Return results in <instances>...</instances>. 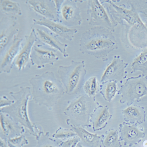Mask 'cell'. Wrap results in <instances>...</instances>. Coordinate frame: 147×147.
I'll list each match as a JSON object with an SVG mask.
<instances>
[{"mask_svg":"<svg viewBox=\"0 0 147 147\" xmlns=\"http://www.w3.org/2000/svg\"><path fill=\"white\" fill-rule=\"evenodd\" d=\"M26 42L23 48L20 50L14 65L19 70H22L27 67L28 63L30 61V55L34 44L38 40L35 29L32 28L29 35H26Z\"/></svg>","mask_w":147,"mask_h":147,"instance_id":"15","label":"cell"},{"mask_svg":"<svg viewBox=\"0 0 147 147\" xmlns=\"http://www.w3.org/2000/svg\"><path fill=\"white\" fill-rule=\"evenodd\" d=\"M0 7L1 11L7 15H22L19 3L10 0H1Z\"/></svg>","mask_w":147,"mask_h":147,"instance_id":"24","label":"cell"},{"mask_svg":"<svg viewBox=\"0 0 147 147\" xmlns=\"http://www.w3.org/2000/svg\"><path fill=\"white\" fill-rule=\"evenodd\" d=\"M99 84L96 76H92L83 84V89L85 93L89 97H93L98 93Z\"/></svg>","mask_w":147,"mask_h":147,"instance_id":"26","label":"cell"},{"mask_svg":"<svg viewBox=\"0 0 147 147\" xmlns=\"http://www.w3.org/2000/svg\"><path fill=\"white\" fill-rule=\"evenodd\" d=\"M23 39L16 35L1 63V72L10 73L18 54Z\"/></svg>","mask_w":147,"mask_h":147,"instance_id":"17","label":"cell"},{"mask_svg":"<svg viewBox=\"0 0 147 147\" xmlns=\"http://www.w3.org/2000/svg\"><path fill=\"white\" fill-rule=\"evenodd\" d=\"M59 16V22H63L66 26L80 25L82 17L80 8L74 1H54Z\"/></svg>","mask_w":147,"mask_h":147,"instance_id":"7","label":"cell"},{"mask_svg":"<svg viewBox=\"0 0 147 147\" xmlns=\"http://www.w3.org/2000/svg\"><path fill=\"white\" fill-rule=\"evenodd\" d=\"M86 96H81L72 102L65 109V114L75 122L77 126H86L94 110L92 109L93 101Z\"/></svg>","mask_w":147,"mask_h":147,"instance_id":"5","label":"cell"},{"mask_svg":"<svg viewBox=\"0 0 147 147\" xmlns=\"http://www.w3.org/2000/svg\"><path fill=\"white\" fill-rule=\"evenodd\" d=\"M121 103L130 105L134 101L140 99L147 94V84L146 77L140 75L129 78L121 87Z\"/></svg>","mask_w":147,"mask_h":147,"instance_id":"6","label":"cell"},{"mask_svg":"<svg viewBox=\"0 0 147 147\" xmlns=\"http://www.w3.org/2000/svg\"><path fill=\"white\" fill-rule=\"evenodd\" d=\"M34 24L47 28L52 33L65 39L71 41L74 37L76 34L78 32L76 29L69 28L63 24L50 20L45 18L39 20H33Z\"/></svg>","mask_w":147,"mask_h":147,"instance_id":"13","label":"cell"},{"mask_svg":"<svg viewBox=\"0 0 147 147\" xmlns=\"http://www.w3.org/2000/svg\"><path fill=\"white\" fill-rule=\"evenodd\" d=\"M36 147H61L56 142L51 139H43Z\"/></svg>","mask_w":147,"mask_h":147,"instance_id":"31","label":"cell"},{"mask_svg":"<svg viewBox=\"0 0 147 147\" xmlns=\"http://www.w3.org/2000/svg\"><path fill=\"white\" fill-rule=\"evenodd\" d=\"M145 133L134 125L123 123L120 125L121 139L125 145L132 146L138 143Z\"/></svg>","mask_w":147,"mask_h":147,"instance_id":"19","label":"cell"},{"mask_svg":"<svg viewBox=\"0 0 147 147\" xmlns=\"http://www.w3.org/2000/svg\"><path fill=\"white\" fill-rule=\"evenodd\" d=\"M1 138L7 140L23 134L24 127L13 120L8 114L1 112Z\"/></svg>","mask_w":147,"mask_h":147,"instance_id":"16","label":"cell"},{"mask_svg":"<svg viewBox=\"0 0 147 147\" xmlns=\"http://www.w3.org/2000/svg\"><path fill=\"white\" fill-rule=\"evenodd\" d=\"M14 102V101L9 100L5 96H2L0 100V108L1 109L5 107L9 106L12 105Z\"/></svg>","mask_w":147,"mask_h":147,"instance_id":"32","label":"cell"},{"mask_svg":"<svg viewBox=\"0 0 147 147\" xmlns=\"http://www.w3.org/2000/svg\"><path fill=\"white\" fill-rule=\"evenodd\" d=\"M80 142V138L78 136H76L61 142L60 145L61 147H77Z\"/></svg>","mask_w":147,"mask_h":147,"instance_id":"30","label":"cell"},{"mask_svg":"<svg viewBox=\"0 0 147 147\" xmlns=\"http://www.w3.org/2000/svg\"><path fill=\"white\" fill-rule=\"evenodd\" d=\"M86 72L83 61L72 60L69 65L59 67L57 74L68 95L76 93L80 89Z\"/></svg>","mask_w":147,"mask_h":147,"instance_id":"4","label":"cell"},{"mask_svg":"<svg viewBox=\"0 0 147 147\" xmlns=\"http://www.w3.org/2000/svg\"><path fill=\"white\" fill-rule=\"evenodd\" d=\"M113 7L111 11L116 20H125L133 28V32L143 33L147 35V28L140 20L137 9L134 5H132L131 10H127L120 6L116 5L111 1H106Z\"/></svg>","mask_w":147,"mask_h":147,"instance_id":"9","label":"cell"},{"mask_svg":"<svg viewBox=\"0 0 147 147\" xmlns=\"http://www.w3.org/2000/svg\"><path fill=\"white\" fill-rule=\"evenodd\" d=\"M124 118L128 122L141 123L144 120V114L139 107L129 106L122 111Z\"/></svg>","mask_w":147,"mask_h":147,"instance_id":"22","label":"cell"},{"mask_svg":"<svg viewBox=\"0 0 147 147\" xmlns=\"http://www.w3.org/2000/svg\"><path fill=\"white\" fill-rule=\"evenodd\" d=\"M109 109L107 106H100L95 108L92 114L94 131H100L106 126L108 121L111 118Z\"/></svg>","mask_w":147,"mask_h":147,"instance_id":"21","label":"cell"},{"mask_svg":"<svg viewBox=\"0 0 147 147\" xmlns=\"http://www.w3.org/2000/svg\"><path fill=\"white\" fill-rule=\"evenodd\" d=\"M77 136L76 133L72 129L61 128L58 129L53 135V138L57 140H67L74 137Z\"/></svg>","mask_w":147,"mask_h":147,"instance_id":"28","label":"cell"},{"mask_svg":"<svg viewBox=\"0 0 147 147\" xmlns=\"http://www.w3.org/2000/svg\"><path fill=\"white\" fill-rule=\"evenodd\" d=\"M35 31L38 38L41 43L60 52L64 57L67 58L68 56L67 51L68 44L62 43L56 36L45 30L36 29Z\"/></svg>","mask_w":147,"mask_h":147,"instance_id":"18","label":"cell"},{"mask_svg":"<svg viewBox=\"0 0 147 147\" xmlns=\"http://www.w3.org/2000/svg\"><path fill=\"white\" fill-rule=\"evenodd\" d=\"M77 147H84V146H83V145H82V144H81V143H79V144H78V146H77Z\"/></svg>","mask_w":147,"mask_h":147,"instance_id":"35","label":"cell"},{"mask_svg":"<svg viewBox=\"0 0 147 147\" xmlns=\"http://www.w3.org/2000/svg\"><path fill=\"white\" fill-rule=\"evenodd\" d=\"M127 66V63L124 62L120 56H114L112 61L102 74L101 82L105 83L111 81L122 80L125 76V68Z\"/></svg>","mask_w":147,"mask_h":147,"instance_id":"12","label":"cell"},{"mask_svg":"<svg viewBox=\"0 0 147 147\" xmlns=\"http://www.w3.org/2000/svg\"><path fill=\"white\" fill-rule=\"evenodd\" d=\"M59 60L57 50L41 43L35 44L30 55L32 65H36L38 69H42L46 65H54Z\"/></svg>","mask_w":147,"mask_h":147,"instance_id":"10","label":"cell"},{"mask_svg":"<svg viewBox=\"0 0 147 147\" xmlns=\"http://www.w3.org/2000/svg\"><path fill=\"white\" fill-rule=\"evenodd\" d=\"M87 14L90 16L89 24L94 27L106 28L112 32L117 25L109 17L104 7L99 0H89L88 2Z\"/></svg>","mask_w":147,"mask_h":147,"instance_id":"8","label":"cell"},{"mask_svg":"<svg viewBox=\"0 0 147 147\" xmlns=\"http://www.w3.org/2000/svg\"><path fill=\"white\" fill-rule=\"evenodd\" d=\"M7 142L9 147H22L29 143L28 140L23 134L8 139Z\"/></svg>","mask_w":147,"mask_h":147,"instance_id":"29","label":"cell"},{"mask_svg":"<svg viewBox=\"0 0 147 147\" xmlns=\"http://www.w3.org/2000/svg\"><path fill=\"white\" fill-rule=\"evenodd\" d=\"M143 146H144V147H147V140L144 141V142L143 143Z\"/></svg>","mask_w":147,"mask_h":147,"instance_id":"34","label":"cell"},{"mask_svg":"<svg viewBox=\"0 0 147 147\" xmlns=\"http://www.w3.org/2000/svg\"><path fill=\"white\" fill-rule=\"evenodd\" d=\"M7 142V140H3L2 138H1V141H0L1 146H0V147H9L8 146L7 142Z\"/></svg>","mask_w":147,"mask_h":147,"instance_id":"33","label":"cell"},{"mask_svg":"<svg viewBox=\"0 0 147 147\" xmlns=\"http://www.w3.org/2000/svg\"><path fill=\"white\" fill-rule=\"evenodd\" d=\"M102 144L104 147H121L117 131L113 129H110L103 140Z\"/></svg>","mask_w":147,"mask_h":147,"instance_id":"25","label":"cell"},{"mask_svg":"<svg viewBox=\"0 0 147 147\" xmlns=\"http://www.w3.org/2000/svg\"><path fill=\"white\" fill-rule=\"evenodd\" d=\"M117 81H111L106 82L103 95L104 99L108 102H111L116 96L117 91Z\"/></svg>","mask_w":147,"mask_h":147,"instance_id":"27","label":"cell"},{"mask_svg":"<svg viewBox=\"0 0 147 147\" xmlns=\"http://www.w3.org/2000/svg\"><path fill=\"white\" fill-rule=\"evenodd\" d=\"M132 72L140 71L142 75L147 77V49L134 59L131 64Z\"/></svg>","mask_w":147,"mask_h":147,"instance_id":"23","label":"cell"},{"mask_svg":"<svg viewBox=\"0 0 147 147\" xmlns=\"http://www.w3.org/2000/svg\"><path fill=\"white\" fill-rule=\"evenodd\" d=\"M10 94L15 100L14 102L9 106L1 109V112L8 114L16 122L27 129L30 133L36 136V133L28 112V102L32 97L30 88L21 87L18 91Z\"/></svg>","mask_w":147,"mask_h":147,"instance_id":"3","label":"cell"},{"mask_svg":"<svg viewBox=\"0 0 147 147\" xmlns=\"http://www.w3.org/2000/svg\"><path fill=\"white\" fill-rule=\"evenodd\" d=\"M0 35V52L1 54L6 49L9 42L13 40L20 31L19 23L14 16L3 17L1 20Z\"/></svg>","mask_w":147,"mask_h":147,"instance_id":"11","label":"cell"},{"mask_svg":"<svg viewBox=\"0 0 147 147\" xmlns=\"http://www.w3.org/2000/svg\"><path fill=\"white\" fill-rule=\"evenodd\" d=\"M117 48V41L112 32L106 28L93 27L82 34L80 50L82 54L105 61L109 53Z\"/></svg>","mask_w":147,"mask_h":147,"instance_id":"1","label":"cell"},{"mask_svg":"<svg viewBox=\"0 0 147 147\" xmlns=\"http://www.w3.org/2000/svg\"><path fill=\"white\" fill-rule=\"evenodd\" d=\"M30 8L36 14L54 22H59V16L53 1L29 0L26 1Z\"/></svg>","mask_w":147,"mask_h":147,"instance_id":"14","label":"cell"},{"mask_svg":"<svg viewBox=\"0 0 147 147\" xmlns=\"http://www.w3.org/2000/svg\"><path fill=\"white\" fill-rule=\"evenodd\" d=\"M72 129L80 139L81 144L85 147H101L103 136L87 131L82 126L71 125Z\"/></svg>","mask_w":147,"mask_h":147,"instance_id":"20","label":"cell"},{"mask_svg":"<svg viewBox=\"0 0 147 147\" xmlns=\"http://www.w3.org/2000/svg\"><path fill=\"white\" fill-rule=\"evenodd\" d=\"M32 86V99L40 106L52 108L66 92L62 82L53 72L36 75L29 80Z\"/></svg>","mask_w":147,"mask_h":147,"instance_id":"2","label":"cell"}]
</instances>
